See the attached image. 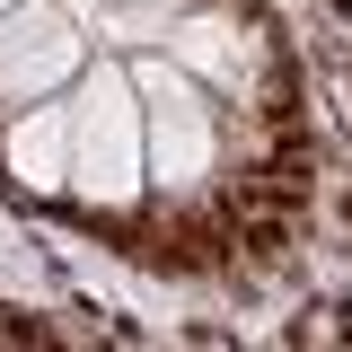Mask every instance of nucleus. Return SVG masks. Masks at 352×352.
<instances>
[{"mask_svg": "<svg viewBox=\"0 0 352 352\" xmlns=\"http://www.w3.org/2000/svg\"><path fill=\"white\" fill-rule=\"evenodd\" d=\"M150 185V97L124 62H88L71 80V194L88 212H132Z\"/></svg>", "mask_w": 352, "mask_h": 352, "instance_id": "obj_1", "label": "nucleus"}, {"mask_svg": "<svg viewBox=\"0 0 352 352\" xmlns=\"http://www.w3.org/2000/svg\"><path fill=\"white\" fill-rule=\"evenodd\" d=\"M132 88L150 97V185L159 194H203L212 168H220V115L203 97V80L176 53H141Z\"/></svg>", "mask_w": 352, "mask_h": 352, "instance_id": "obj_2", "label": "nucleus"}, {"mask_svg": "<svg viewBox=\"0 0 352 352\" xmlns=\"http://www.w3.org/2000/svg\"><path fill=\"white\" fill-rule=\"evenodd\" d=\"M88 71V36L62 18V9H9L0 18V106H36V97H62V88Z\"/></svg>", "mask_w": 352, "mask_h": 352, "instance_id": "obj_3", "label": "nucleus"}, {"mask_svg": "<svg viewBox=\"0 0 352 352\" xmlns=\"http://www.w3.org/2000/svg\"><path fill=\"white\" fill-rule=\"evenodd\" d=\"M0 168H9V185H27V194H71V88L9 115Z\"/></svg>", "mask_w": 352, "mask_h": 352, "instance_id": "obj_4", "label": "nucleus"}, {"mask_svg": "<svg viewBox=\"0 0 352 352\" xmlns=\"http://www.w3.org/2000/svg\"><path fill=\"white\" fill-rule=\"evenodd\" d=\"M168 53H176L203 88H229V97H247V80L264 71L256 36H247L229 9H185V18H176V36H168Z\"/></svg>", "mask_w": 352, "mask_h": 352, "instance_id": "obj_5", "label": "nucleus"}, {"mask_svg": "<svg viewBox=\"0 0 352 352\" xmlns=\"http://www.w3.org/2000/svg\"><path fill=\"white\" fill-rule=\"evenodd\" d=\"M106 9H115V36L124 44H168L194 0H106Z\"/></svg>", "mask_w": 352, "mask_h": 352, "instance_id": "obj_6", "label": "nucleus"}, {"mask_svg": "<svg viewBox=\"0 0 352 352\" xmlns=\"http://www.w3.org/2000/svg\"><path fill=\"white\" fill-rule=\"evenodd\" d=\"M9 9H18V0H0V18H9Z\"/></svg>", "mask_w": 352, "mask_h": 352, "instance_id": "obj_7", "label": "nucleus"}]
</instances>
